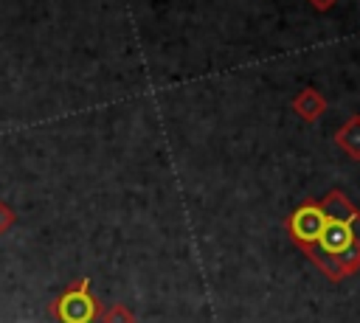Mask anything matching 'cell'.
<instances>
[{
  "instance_id": "1",
  "label": "cell",
  "mask_w": 360,
  "mask_h": 323,
  "mask_svg": "<svg viewBox=\"0 0 360 323\" xmlns=\"http://www.w3.org/2000/svg\"><path fill=\"white\" fill-rule=\"evenodd\" d=\"M352 222H340V219H329L326 216L323 230L304 250L312 258V264L329 281H343V278H349V275H354L360 270V247L354 244Z\"/></svg>"
},
{
  "instance_id": "2",
  "label": "cell",
  "mask_w": 360,
  "mask_h": 323,
  "mask_svg": "<svg viewBox=\"0 0 360 323\" xmlns=\"http://www.w3.org/2000/svg\"><path fill=\"white\" fill-rule=\"evenodd\" d=\"M51 315H53L59 323H93V320L101 315V306H98V301H96L93 292H90V281H87V278L73 281V284L51 303Z\"/></svg>"
},
{
  "instance_id": "3",
  "label": "cell",
  "mask_w": 360,
  "mask_h": 323,
  "mask_svg": "<svg viewBox=\"0 0 360 323\" xmlns=\"http://www.w3.org/2000/svg\"><path fill=\"white\" fill-rule=\"evenodd\" d=\"M323 225H326V213L321 211V205H318L315 199H304V202L287 216V222H284L290 239H292L301 250H307V247L318 239V233L323 230Z\"/></svg>"
},
{
  "instance_id": "4",
  "label": "cell",
  "mask_w": 360,
  "mask_h": 323,
  "mask_svg": "<svg viewBox=\"0 0 360 323\" xmlns=\"http://www.w3.org/2000/svg\"><path fill=\"white\" fill-rule=\"evenodd\" d=\"M326 98L318 93V90H312V87H304L295 98H292V110L304 118V121H315V118H321L323 112H326Z\"/></svg>"
},
{
  "instance_id": "5",
  "label": "cell",
  "mask_w": 360,
  "mask_h": 323,
  "mask_svg": "<svg viewBox=\"0 0 360 323\" xmlns=\"http://www.w3.org/2000/svg\"><path fill=\"white\" fill-rule=\"evenodd\" d=\"M335 143H338L352 160H360V115H352V118L335 132Z\"/></svg>"
},
{
  "instance_id": "6",
  "label": "cell",
  "mask_w": 360,
  "mask_h": 323,
  "mask_svg": "<svg viewBox=\"0 0 360 323\" xmlns=\"http://www.w3.org/2000/svg\"><path fill=\"white\" fill-rule=\"evenodd\" d=\"M98 317H101V323H135L132 309L124 306V303H112V306H107Z\"/></svg>"
},
{
  "instance_id": "7",
  "label": "cell",
  "mask_w": 360,
  "mask_h": 323,
  "mask_svg": "<svg viewBox=\"0 0 360 323\" xmlns=\"http://www.w3.org/2000/svg\"><path fill=\"white\" fill-rule=\"evenodd\" d=\"M11 225H14V211L6 202H0V233H6Z\"/></svg>"
},
{
  "instance_id": "8",
  "label": "cell",
  "mask_w": 360,
  "mask_h": 323,
  "mask_svg": "<svg viewBox=\"0 0 360 323\" xmlns=\"http://www.w3.org/2000/svg\"><path fill=\"white\" fill-rule=\"evenodd\" d=\"M309 3H312V6L318 8V11H326V8H329V6L335 3V0H309Z\"/></svg>"
}]
</instances>
